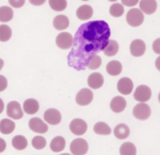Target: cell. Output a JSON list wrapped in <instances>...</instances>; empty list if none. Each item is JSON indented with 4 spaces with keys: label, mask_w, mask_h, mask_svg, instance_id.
Returning a JSON list of instances; mask_svg holds the SVG:
<instances>
[{
    "label": "cell",
    "mask_w": 160,
    "mask_h": 155,
    "mask_svg": "<svg viewBox=\"0 0 160 155\" xmlns=\"http://www.w3.org/2000/svg\"><path fill=\"white\" fill-rule=\"evenodd\" d=\"M29 128L34 132L40 134L45 133L48 130V125L44 123L39 118H32L29 120Z\"/></svg>",
    "instance_id": "cell-12"
},
{
    "label": "cell",
    "mask_w": 160,
    "mask_h": 155,
    "mask_svg": "<svg viewBox=\"0 0 160 155\" xmlns=\"http://www.w3.org/2000/svg\"><path fill=\"white\" fill-rule=\"evenodd\" d=\"M104 83L103 76L98 72H94L90 74L88 78V84L92 89H98L101 88Z\"/></svg>",
    "instance_id": "cell-14"
},
{
    "label": "cell",
    "mask_w": 160,
    "mask_h": 155,
    "mask_svg": "<svg viewBox=\"0 0 160 155\" xmlns=\"http://www.w3.org/2000/svg\"><path fill=\"white\" fill-rule=\"evenodd\" d=\"M59 155H71V154H69L68 153H63V154H61Z\"/></svg>",
    "instance_id": "cell-42"
},
{
    "label": "cell",
    "mask_w": 160,
    "mask_h": 155,
    "mask_svg": "<svg viewBox=\"0 0 160 155\" xmlns=\"http://www.w3.org/2000/svg\"><path fill=\"white\" fill-rule=\"evenodd\" d=\"M139 7L145 14H151L157 9V2L156 0H141Z\"/></svg>",
    "instance_id": "cell-18"
},
{
    "label": "cell",
    "mask_w": 160,
    "mask_h": 155,
    "mask_svg": "<svg viewBox=\"0 0 160 155\" xmlns=\"http://www.w3.org/2000/svg\"><path fill=\"white\" fill-rule=\"evenodd\" d=\"M87 128V123L84 120L79 118L74 119L69 124V129L71 131L77 136L84 134L86 132Z\"/></svg>",
    "instance_id": "cell-9"
},
{
    "label": "cell",
    "mask_w": 160,
    "mask_h": 155,
    "mask_svg": "<svg viewBox=\"0 0 160 155\" xmlns=\"http://www.w3.org/2000/svg\"><path fill=\"white\" fill-rule=\"evenodd\" d=\"M15 127V123L10 119L4 118L0 121V132L2 134L7 135L12 133Z\"/></svg>",
    "instance_id": "cell-19"
},
{
    "label": "cell",
    "mask_w": 160,
    "mask_h": 155,
    "mask_svg": "<svg viewBox=\"0 0 160 155\" xmlns=\"http://www.w3.org/2000/svg\"><path fill=\"white\" fill-rule=\"evenodd\" d=\"M69 148L73 155H84L88 151V144L82 138H76L71 143Z\"/></svg>",
    "instance_id": "cell-3"
},
{
    "label": "cell",
    "mask_w": 160,
    "mask_h": 155,
    "mask_svg": "<svg viewBox=\"0 0 160 155\" xmlns=\"http://www.w3.org/2000/svg\"><path fill=\"white\" fill-rule=\"evenodd\" d=\"M39 108L38 101L34 98L26 99L23 103L24 111L28 115H34L38 112Z\"/></svg>",
    "instance_id": "cell-17"
},
{
    "label": "cell",
    "mask_w": 160,
    "mask_h": 155,
    "mask_svg": "<svg viewBox=\"0 0 160 155\" xmlns=\"http://www.w3.org/2000/svg\"><path fill=\"white\" fill-rule=\"evenodd\" d=\"M6 114L13 120L21 119L23 116V111L20 103L17 101H9L7 105Z\"/></svg>",
    "instance_id": "cell-4"
},
{
    "label": "cell",
    "mask_w": 160,
    "mask_h": 155,
    "mask_svg": "<svg viewBox=\"0 0 160 155\" xmlns=\"http://www.w3.org/2000/svg\"><path fill=\"white\" fill-rule=\"evenodd\" d=\"M134 116L140 120H147L151 115V109L148 105L141 103L137 104L133 108Z\"/></svg>",
    "instance_id": "cell-6"
},
{
    "label": "cell",
    "mask_w": 160,
    "mask_h": 155,
    "mask_svg": "<svg viewBox=\"0 0 160 155\" xmlns=\"http://www.w3.org/2000/svg\"><path fill=\"white\" fill-rule=\"evenodd\" d=\"M44 120L50 124L56 125L61 122V115L55 108H49L44 113Z\"/></svg>",
    "instance_id": "cell-11"
},
{
    "label": "cell",
    "mask_w": 160,
    "mask_h": 155,
    "mask_svg": "<svg viewBox=\"0 0 160 155\" xmlns=\"http://www.w3.org/2000/svg\"><path fill=\"white\" fill-rule=\"evenodd\" d=\"M12 36L11 28L6 24L0 25V41L5 42L8 41Z\"/></svg>",
    "instance_id": "cell-29"
},
{
    "label": "cell",
    "mask_w": 160,
    "mask_h": 155,
    "mask_svg": "<svg viewBox=\"0 0 160 155\" xmlns=\"http://www.w3.org/2000/svg\"><path fill=\"white\" fill-rule=\"evenodd\" d=\"M119 153L121 155H136V148L133 143L126 142L121 146Z\"/></svg>",
    "instance_id": "cell-28"
},
{
    "label": "cell",
    "mask_w": 160,
    "mask_h": 155,
    "mask_svg": "<svg viewBox=\"0 0 160 155\" xmlns=\"http://www.w3.org/2000/svg\"><path fill=\"white\" fill-rule=\"evenodd\" d=\"M46 0H29V2L34 6H41L43 4Z\"/></svg>",
    "instance_id": "cell-39"
},
{
    "label": "cell",
    "mask_w": 160,
    "mask_h": 155,
    "mask_svg": "<svg viewBox=\"0 0 160 155\" xmlns=\"http://www.w3.org/2000/svg\"><path fill=\"white\" fill-rule=\"evenodd\" d=\"M14 16V12L11 7L8 6L0 7V22H8L11 21Z\"/></svg>",
    "instance_id": "cell-25"
},
{
    "label": "cell",
    "mask_w": 160,
    "mask_h": 155,
    "mask_svg": "<svg viewBox=\"0 0 160 155\" xmlns=\"http://www.w3.org/2000/svg\"><path fill=\"white\" fill-rule=\"evenodd\" d=\"M8 80L6 77L2 75H0V92L4 91L8 87Z\"/></svg>",
    "instance_id": "cell-35"
},
{
    "label": "cell",
    "mask_w": 160,
    "mask_h": 155,
    "mask_svg": "<svg viewBox=\"0 0 160 155\" xmlns=\"http://www.w3.org/2000/svg\"><path fill=\"white\" fill-rule=\"evenodd\" d=\"M92 98L93 93L92 91L84 88L80 90L76 94V102L80 106H86L92 101Z\"/></svg>",
    "instance_id": "cell-8"
},
{
    "label": "cell",
    "mask_w": 160,
    "mask_h": 155,
    "mask_svg": "<svg viewBox=\"0 0 160 155\" xmlns=\"http://www.w3.org/2000/svg\"><path fill=\"white\" fill-rule=\"evenodd\" d=\"M11 144L14 149L18 151H21L26 148L28 146V140L22 135H16L12 139Z\"/></svg>",
    "instance_id": "cell-24"
},
{
    "label": "cell",
    "mask_w": 160,
    "mask_h": 155,
    "mask_svg": "<svg viewBox=\"0 0 160 155\" xmlns=\"http://www.w3.org/2000/svg\"><path fill=\"white\" fill-rule=\"evenodd\" d=\"M93 130L95 133L99 135H108L111 132L110 127L104 122L96 123L94 126Z\"/></svg>",
    "instance_id": "cell-27"
},
{
    "label": "cell",
    "mask_w": 160,
    "mask_h": 155,
    "mask_svg": "<svg viewBox=\"0 0 160 155\" xmlns=\"http://www.w3.org/2000/svg\"><path fill=\"white\" fill-rule=\"evenodd\" d=\"M53 26L57 30H64L68 27L69 21L67 16L64 15H58L53 19Z\"/></svg>",
    "instance_id": "cell-20"
},
{
    "label": "cell",
    "mask_w": 160,
    "mask_h": 155,
    "mask_svg": "<svg viewBox=\"0 0 160 155\" xmlns=\"http://www.w3.org/2000/svg\"><path fill=\"white\" fill-rule=\"evenodd\" d=\"M49 6L55 11H62L67 7L66 0H49Z\"/></svg>",
    "instance_id": "cell-30"
},
{
    "label": "cell",
    "mask_w": 160,
    "mask_h": 155,
    "mask_svg": "<svg viewBox=\"0 0 160 155\" xmlns=\"http://www.w3.org/2000/svg\"><path fill=\"white\" fill-rule=\"evenodd\" d=\"M152 48H153V50L157 53V54H159V38L157 39L156 40L154 41L153 44H152Z\"/></svg>",
    "instance_id": "cell-37"
},
{
    "label": "cell",
    "mask_w": 160,
    "mask_h": 155,
    "mask_svg": "<svg viewBox=\"0 0 160 155\" xmlns=\"http://www.w3.org/2000/svg\"><path fill=\"white\" fill-rule=\"evenodd\" d=\"M76 14L77 17L82 21L88 20L93 14V9L89 5L84 4L78 8Z\"/></svg>",
    "instance_id": "cell-16"
},
{
    "label": "cell",
    "mask_w": 160,
    "mask_h": 155,
    "mask_svg": "<svg viewBox=\"0 0 160 155\" xmlns=\"http://www.w3.org/2000/svg\"><path fill=\"white\" fill-rule=\"evenodd\" d=\"M144 14L138 8L131 9L127 13L126 21L132 27H138L144 21Z\"/></svg>",
    "instance_id": "cell-2"
},
{
    "label": "cell",
    "mask_w": 160,
    "mask_h": 155,
    "mask_svg": "<svg viewBox=\"0 0 160 155\" xmlns=\"http://www.w3.org/2000/svg\"><path fill=\"white\" fill-rule=\"evenodd\" d=\"M111 35L108 24L102 20L91 21L81 24L77 29L68 55L69 67L84 70L89 60L102 51Z\"/></svg>",
    "instance_id": "cell-1"
},
{
    "label": "cell",
    "mask_w": 160,
    "mask_h": 155,
    "mask_svg": "<svg viewBox=\"0 0 160 155\" xmlns=\"http://www.w3.org/2000/svg\"><path fill=\"white\" fill-rule=\"evenodd\" d=\"M66 146V141L63 137L62 136H56L54 138L51 143H50V148L51 149L56 153H58L62 151Z\"/></svg>",
    "instance_id": "cell-23"
},
{
    "label": "cell",
    "mask_w": 160,
    "mask_h": 155,
    "mask_svg": "<svg viewBox=\"0 0 160 155\" xmlns=\"http://www.w3.org/2000/svg\"><path fill=\"white\" fill-rule=\"evenodd\" d=\"M26 0H8V2L11 6L14 8H20L22 7L25 3Z\"/></svg>",
    "instance_id": "cell-34"
},
{
    "label": "cell",
    "mask_w": 160,
    "mask_h": 155,
    "mask_svg": "<svg viewBox=\"0 0 160 155\" xmlns=\"http://www.w3.org/2000/svg\"><path fill=\"white\" fill-rule=\"evenodd\" d=\"M4 109V103L3 100L0 98V114H1Z\"/></svg>",
    "instance_id": "cell-40"
},
{
    "label": "cell",
    "mask_w": 160,
    "mask_h": 155,
    "mask_svg": "<svg viewBox=\"0 0 160 155\" xmlns=\"http://www.w3.org/2000/svg\"><path fill=\"white\" fill-rule=\"evenodd\" d=\"M146 50V44L141 39H135L130 44V52L134 57L142 56Z\"/></svg>",
    "instance_id": "cell-13"
},
{
    "label": "cell",
    "mask_w": 160,
    "mask_h": 155,
    "mask_svg": "<svg viewBox=\"0 0 160 155\" xmlns=\"http://www.w3.org/2000/svg\"><path fill=\"white\" fill-rule=\"evenodd\" d=\"M73 42L72 35L67 32H63L59 34L56 39L57 46L61 49H68L71 47Z\"/></svg>",
    "instance_id": "cell-7"
},
{
    "label": "cell",
    "mask_w": 160,
    "mask_h": 155,
    "mask_svg": "<svg viewBox=\"0 0 160 155\" xmlns=\"http://www.w3.org/2000/svg\"><path fill=\"white\" fill-rule=\"evenodd\" d=\"M124 11V7L122 4L119 3H114L111 5L109 8L110 14L115 17H118L121 16Z\"/></svg>",
    "instance_id": "cell-31"
},
{
    "label": "cell",
    "mask_w": 160,
    "mask_h": 155,
    "mask_svg": "<svg viewBox=\"0 0 160 155\" xmlns=\"http://www.w3.org/2000/svg\"><path fill=\"white\" fill-rule=\"evenodd\" d=\"M130 133L129 127L124 123H121L116 126L114 129V134L116 138L119 139H124L128 137Z\"/></svg>",
    "instance_id": "cell-21"
},
{
    "label": "cell",
    "mask_w": 160,
    "mask_h": 155,
    "mask_svg": "<svg viewBox=\"0 0 160 155\" xmlns=\"http://www.w3.org/2000/svg\"><path fill=\"white\" fill-rule=\"evenodd\" d=\"M82 1H88V0H82Z\"/></svg>",
    "instance_id": "cell-44"
},
{
    "label": "cell",
    "mask_w": 160,
    "mask_h": 155,
    "mask_svg": "<svg viewBox=\"0 0 160 155\" xmlns=\"http://www.w3.org/2000/svg\"><path fill=\"white\" fill-rule=\"evenodd\" d=\"M134 99L139 102L148 101L151 96V90L149 87L145 85H139L134 93Z\"/></svg>",
    "instance_id": "cell-5"
},
{
    "label": "cell",
    "mask_w": 160,
    "mask_h": 155,
    "mask_svg": "<svg viewBox=\"0 0 160 155\" xmlns=\"http://www.w3.org/2000/svg\"><path fill=\"white\" fill-rule=\"evenodd\" d=\"M4 60L0 58V71L2 69L3 67H4Z\"/></svg>",
    "instance_id": "cell-41"
},
{
    "label": "cell",
    "mask_w": 160,
    "mask_h": 155,
    "mask_svg": "<svg viewBox=\"0 0 160 155\" xmlns=\"http://www.w3.org/2000/svg\"><path fill=\"white\" fill-rule=\"evenodd\" d=\"M108 1H111V2H114V1H117V0H108Z\"/></svg>",
    "instance_id": "cell-43"
},
{
    "label": "cell",
    "mask_w": 160,
    "mask_h": 155,
    "mask_svg": "<svg viewBox=\"0 0 160 155\" xmlns=\"http://www.w3.org/2000/svg\"><path fill=\"white\" fill-rule=\"evenodd\" d=\"M102 63V60L100 56L98 55H94L88 62L87 67H88L89 69L91 70H95L98 68Z\"/></svg>",
    "instance_id": "cell-33"
},
{
    "label": "cell",
    "mask_w": 160,
    "mask_h": 155,
    "mask_svg": "<svg viewBox=\"0 0 160 155\" xmlns=\"http://www.w3.org/2000/svg\"><path fill=\"white\" fill-rule=\"evenodd\" d=\"M139 0H121L122 3L126 6L131 7L136 5L138 2Z\"/></svg>",
    "instance_id": "cell-36"
},
{
    "label": "cell",
    "mask_w": 160,
    "mask_h": 155,
    "mask_svg": "<svg viewBox=\"0 0 160 155\" xmlns=\"http://www.w3.org/2000/svg\"><path fill=\"white\" fill-rule=\"evenodd\" d=\"M133 82L128 77H122L117 83V89L118 92L125 95H129L133 89Z\"/></svg>",
    "instance_id": "cell-10"
},
{
    "label": "cell",
    "mask_w": 160,
    "mask_h": 155,
    "mask_svg": "<svg viewBox=\"0 0 160 155\" xmlns=\"http://www.w3.org/2000/svg\"><path fill=\"white\" fill-rule=\"evenodd\" d=\"M31 144L34 148L38 150H40L46 146V140L43 136H36L32 138Z\"/></svg>",
    "instance_id": "cell-32"
},
{
    "label": "cell",
    "mask_w": 160,
    "mask_h": 155,
    "mask_svg": "<svg viewBox=\"0 0 160 155\" xmlns=\"http://www.w3.org/2000/svg\"><path fill=\"white\" fill-rule=\"evenodd\" d=\"M6 148V141L2 139V138H0V153L4 152Z\"/></svg>",
    "instance_id": "cell-38"
},
{
    "label": "cell",
    "mask_w": 160,
    "mask_h": 155,
    "mask_svg": "<svg viewBox=\"0 0 160 155\" xmlns=\"http://www.w3.org/2000/svg\"><path fill=\"white\" fill-rule=\"evenodd\" d=\"M126 106V101L124 98L120 96L114 97L110 103L111 110L115 113H120L124 111Z\"/></svg>",
    "instance_id": "cell-15"
},
{
    "label": "cell",
    "mask_w": 160,
    "mask_h": 155,
    "mask_svg": "<svg viewBox=\"0 0 160 155\" xmlns=\"http://www.w3.org/2000/svg\"><path fill=\"white\" fill-rule=\"evenodd\" d=\"M122 65L118 60H111L106 65L107 72L112 76H117L119 75L122 71Z\"/></svg>",
    "instance_id": "cell-22"
},
{
    "label": "cell",
    "mask_w": 160,
    "mask_h": 155,
    "mask_svg": "<svg viewBox=\"0 0 160 155\" xmlns=\"http://www.w3.org/2000/svg\"><path fill=\"white\" fill-rule=\"evenodd\" d=\"M119 50L118 43L114 40H109L106 45L103 49L104 55L108 57L115 55Z\"/></svg>",
    "instance_id": "cell-26"
}]
</instances>
